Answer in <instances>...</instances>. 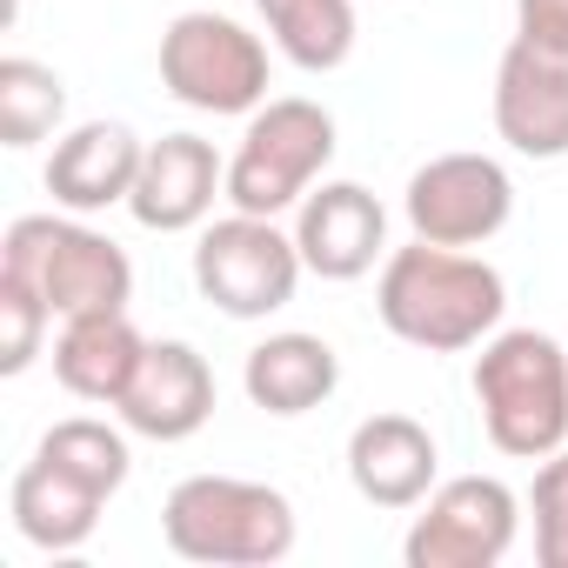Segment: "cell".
Listing matches in <instances>:
<instances>
[{
	"label": "cell",
	"mask_w": 568,
	"mask_h": 568,
	"mask_svg": "<svg viewBox=\"0 0 568 568\" xmlns=\"http://www.w3.org/2000/svg\"><path fill=\"white\" fill-rule=\"evenodd\" d=\"M375 308H382V328L395 342L428 348V355H462L501 328L508 288L481 254L415 241V247H395L382 261Z\"/></svg>",
	"instance_id": "6da1fadb"
},
{
	"label": "cell",
	"mask_w": 568,
	"mask_h": 568,
	"mask_svg": "<svg viewBox=\"0 0 568 568\" xmlns=\"http://www.w3.org/2000/svg\"><path fill=\"white\" fill-rule=\"evenodd\" d=\"M161 535L181 561L267 568L295 555V501L241 475H187L161 501Z\"/></svg>",
	"instance_id": "7a4b0ae2"
},
{
	"label": "cell",
	"mask_w": 568,
	"mask_h": 568,
	"mask_svg": "<svg viewBox=\"0 0 568 568\" xmlns=\"http://www.w3.org/2000/svg\"><path fill=\"white\" fill-rule=\"evenodd\" d=\"M475 408L501 455L541 462L568 448V348L541 328H501L475 355Z\"/></svg>",
	"instance_id": "3957f363"
},
{
	"label": "cell",
	"mask_w": 568,
	"mask_h": 568,
	"mask_svg": "<svg viewBox=\"0 0 568 568\" xmlns=\"http://www.w3.org/2000/svg\"><path fill=\"white\" fill-rule=\"evenodd\" d=\"M0 274L28 281V288L61 322L134 302V261H128V247L108 241L101 227L74 221V214H21L8 227V241H0Z\"/></svg>",
	"instance_id": "277c9868"
},
{
	"label": "cell",
	"mask_w": 568,
	"mask_h": 568,
	"mask_svg": "<svg viewBox=\"0 0 568 568\" xmlns=\"http://www.w3.org/2000/svg\"><path fill=\"white\" fill-rule=\"evenodd\" d=\"M335 161V114L322 101H261L241 148L227 154V201L241 214H288Z\"/></svg>",
	"instance_id": "5b68a950"
},
{
	"label": "cell",
	"mask_w": 568,
	"mask_h": 568,
	"mask_svg": "<svg viewBox=\"0 0 568 568\" xmlns=\"http://www.w3.org/2000/svg\"><path fill=\"white\" fill-rule=\"evenodd\" d=\"M302 274H308V261H302L295 234L274 227V214L234 207L227 221H207L194 241V288L234 322H267L274 308H288Z\"/></svg>",
	"instance_id": "8992f818"
},
{
	"label": "cell",
	"mask_w": 568,
	"mask_h": 568,
	"mask_svg": "<svg viewBox=\"0 0 568 568\" xmlns=\"http://www.w3.org/2000/svg\"><path fill=\"white\" fill-rule=\"evenodd\" d=\"M161 88L194 114H254L267 101V48L227 14H174L161 34Z\"/></svg>",
	"instance_id": "52a82bcc"
},
{
	"label": "cell",
	"mask_w": 568,
	"mask_h": 568,
	"mask_svg": "<svg viewBox=\"0 0 568 568\" xmlns=\"http://www.w3.org/2000/svg\"><path fill=\"white\" fill-rule=\"evenodd\" d=\"M515 528H521V501L508 481L455 475L422 501L402 541V561L408 568H495L515 548Z\"/></svg>",
	"instance_id": "ba28073f"
},
{
	"label": "cell",
	"mask_w": 568,
	"mask_h": 568,
	"mask_svg": "<svg viewBox=\"0 0 568 568\" xmlns=\"http://www.w3.org/2000/svg\"><path fill=\"white\" fill-rule=\"evenodd\" d=\"M402 214L415 227V241L435 247H481L508 227L515 214V181L495 154H435L408 174Z\"/></svg>",
	"instance_id": "9c48e42d"
},
{
	"label": "cell",
	"mask_w": 568,
	"mask_h": 568,
	"mask_svg": "<svg viewBox=\"0 0 568 568\" xmlns=\"http://www.w3.org/2000/svg\"><path fill=\"white\" fill-rule=\"evenodd\" d=\"M214 194H227V161L201 134H161L141 154V181L128 194V214L148 234H187L214 214Z\"/></svg>",
	"instance_id": "30bf717a"
},
{
	"label": "cell",
	"mask_w": 568,
	"mask_h": 568,
	"mask_svg": "<svg viewBox=\"0 0 568 568\" xmlns=\"http://www.w3.org/2000/svg\"><path fill=\"white\" fill-rule=\"evenodd\" d=\"M295 247H302L308 274L362 281L388 254V207L362 181H322V187H308V201L295 214Z\"/></svg>",
	"instance_id": "8fae6325"
},
{
	"label": "cell",
	"mask_w": 568,
	"mask_h": 568,
	"mask_svg": "<svg viewBox=\"0 0 568 568\" xmlns=\"http://www.w3.org/2000/svg\"><path fill=\"white\" fill-rule=\"evenodd\" d=\"M495 134L528 161L568 154V61L528 41H508L495 68Z\"/></svg>",
	"instance_id": "7c38bea8"
},
{
	"label": "cell",
	"mask_w": 568,
	"mask_h": 568,
	"mask_svg": "<svg viewBox=\"0 0 568 568\" xmlns=\"http://www.w3.org/2000/svg\"><path fill=\"white\" fill-rule=\"evenodd\" d=\"M121 422L148 442H187L214 422V368L201 348L187 342H148L128 395H121Z\"/></svg>",
	"instance_id": "4fadbf2b"
},
{
	"label": "cell",
	"mask_w": 568,
	"mask_h": 568,
	"mask_svg": "<svg viewBox=\"0 0 568 568\" xmlns=\"http://www.w3.org/2000/svg\"><path fill=\"white\" fill-rule=\"evenodd\" d=\"M442 448L415 415H368L348 435V481L368 508H422L435 495Z\"/></svg>",
	"instance_id": "5bb4252c"
},
{
	"label": "cell",
	"mask_w": 568,
	"mask_h": 568,
	"mask_svg": "<svg viewBox=\"0 0 568 568\" xmlns=\"http://www.w3.org/2000/svg\"><path fill=\"white\" fill-rule=\"evenodd\" d=\"M141 154H148V141H134V128H121V121H81V128H68L54 141V154H48V194H54V207L101 214V207L128 201L134 181H141Z\"/></svg>",
	"instance_id": "9a60e30c"
},
{
	"label": "cell",
	"mask_w": 568,
	"mask_h": 568,
	"mask_svg": "<svg viewBox=\"0 0 568 568\" xmlns=\"http://www.w3.org/2000/svg\"><path fill=\"white\" fill-rule=\"evenodd\" d=\"M148 355V335L128 322V308H101V315H74L54 335V382L74 402H108L121 408L134 368Z\"/></svg>",
	"instance_id": "2e32d148"
},
{
	"label": "cell",
	"mask_w": 568,
	"mask_h": 568,
	"mask_svg": "<svg viewBox=\"0 0 568 568\" xmlns=\"http://www.w3.org/2000/svg\"><path fill=\"white\" fill-rule=\"evenodd\" d=\"M241 388L261 415H281V422H295V415H315L335 388H342V355L322 342V335H267L261 348H247V368H241Z\"/></svg>",
	"instance_id": "e0dca14e"
},
{
	"label": "cell",
	"mask_w": 568,
	"mask_h": 568,
	"mask_svg": "<svg viewBox=\"0 0 568 568\" xmlns=\"http://www.w3.org/2000/svg\"><path fill=\"white\" fill-rule=\"evenodd\" d=\"M101 508H108V495L81 488L74 475L48 468L41 455L14 475V495H8V515H14L21 541L41 548V555H74V548H88V535L101 528Z\"/></svg>",
	"instance_id": "ac0fdd59"
},
{
	"label": "cell",
	"mask_w": 568,
	"mask_h": 568,
	"mask_svg": "<svg viewBox=\"0 0 568 568\" xmlns=\"http://www.w3.org/2000/svg\"><path fill=\"white\" fill-rule=\"evenodd\" d=\"M254 8L302 74H335L355 54V0H254Z\"/></svg>",
	"instance_id": "d6986e66"
},
{
	"label": "cell",
	"mask_w": 568,
	"mask_h": 568,
	"mask_svg": "<svg viewBox=\"0 0 568 568\" xmlns=\"http://www.w3.org/2000/svg\"><path fill=\"white\" fill-rule=\"evenodd\" d=\"M48 468H61V475H74L81 488H94V495H121V481H128V468H134V455H128V435L121 428H108V422H94V415H74V422H54L48 435H41V448H34Z\"/></svg>",
	"instance_id": "ffe728a7"
},
{
	"label": "cell",
	"mask_w": 568,
	"mask_h": 568,
	"mask_svg": "<svg viewBox=\"0 0 568 568\" xmlns=\"http://www.w3.org/2000/svg\"><path fill=\"white\" fill-rule=\"evenodd\" d=\"M68 114V81L28 54H8L0 61V141L8 148H34L61 128Z\"/></svg>",
	"instance_id": "44dd1931"
},
{
	"label": "cell",
	"mask_w": 568,
	"mask_h": 568,
	"mask_svg": "<svg viewBox=\"0 0 568 568\" xmlns=\"http://www.w3.org/2000/svg\"><path fill=\"white\" fill-rule=\"evenodd\" d=\"M48 322H54V308L28 288V281L0 274V375H28L34 368V355L48 342Z\"/></svg>",
	"instance_id": "7402d4cb"
},
{
	"label": "cell",
	"mask_w": 568,
	"mask_h": 568,
	"mask_svg": "<svg viewBox=\"0 0 568 568\" xmlns=\"http://www.w3.org/2000/svg\"><path fill=\"white\" fill-rule=\"evenodd\" d=\"M528 508H535V561L541 568H568V448L541 455Z\"/></svg>",
	"instance_id": "603a6c76"
},
{
	"label": "cell",
	"mask_w": 568,
	"mask_h": 568,
	"mask_svg": "<svg viewBox=\"0 0 568 568\" xmlns=\"http://www.w3.org/2000/svg\"><path fill=\"white\" fill-rule=\"evenodd\" d=\"M515 41L568 61V0H515Z\"/></svg>",
	"instance_id": "cb8c5ba5"
}]
</instances>
